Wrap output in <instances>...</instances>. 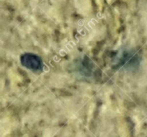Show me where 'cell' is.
<instances>
[{"instance_id":"6da1fadb","label":"cell","mask_w":147,"mask_h":137,"mask_svg":"<svg viewBox=\"0 0 147 137\" xmlns=\"http://www.w3.org/2000/svg\"><path fill=\"white\" fill-rule=\"evenodd\" d=\"M20 63L24 67L33 72H40L43 67V62L40 57L31 52L24 53L20 56Z\"/></svg>"}]
</instances>
